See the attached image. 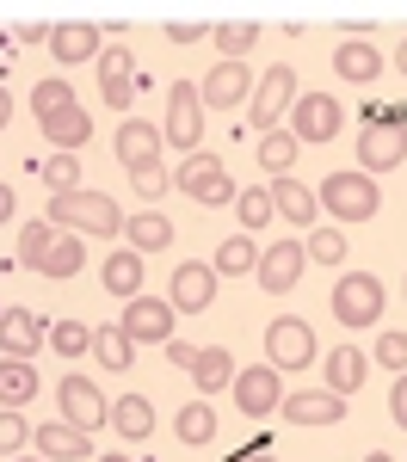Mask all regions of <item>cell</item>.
Returning <instances> with one entry per match:
<instances>
[{
	"mask_svg": "<svg viewBox=\"0 0 407 462\" xmlns=\"http://www.w3.org/2000/svg\"><path fill=\"white\" fill-rule=\"evenodd\" d=\"M365 136H358V173H389L407 161V111H389V106H370L365 111Z\"/></svg>",
	"mask_w": 407,
	"mask_h": 462,
	"instance_id": "1",
	"label": "cell"
},
{
	"mask_svg": "<svg viewBox=\"0 0 407 462\" xmlns=\"http://www.w3.org/2000/svg\"><path fill=\"white\" fill-rule=\"evenodd\" d=\"M130 216L111 204L106 191H62V198H50V228H74V235H117Z\"/></svg>",
	"mask_w": 407,
	"mask_h": 462,
	"instance_id": "2",
	"label": "cell"
},
{
	"mask_svg": "<svg viewBox=\"0 0 407 462\" xmlns=\"http://www.w3.org/2000/svg\"><path fill=\"white\" fill-rule=\"evenodd\" d=\"M315 198H321V216H333V222H370V216L383 210L376 179L358 173V167H352V173H346V167H339V173H328Z\"/></svg>",
	"mask_w": 407,
	"mask_h": 462,
	"instance_id": "3",
	"label": "cell"
},
{
	"mask_svg": "<svg viewBox=\"0 0 407 462\" xmlns=\"http://www.w3.org/2000/svg\"><path fill=\"white\" fill-rule=\"evenodd\" d=\"M389 309V290L376 272H346L339 284H333V320L339 327H376Z\"/></svg>",
	"mask_w": 407,
	"mask_h": 462,
	"instance_id": "4",
	"label": "cell"
},
{
	"mask_svg": "<svg viewBox=\"0 0 407 462\" xmlns=\"http://www.w3.org/2000/svg\"><path fill=\"white\" fill-rule=\"evenodd\" d=\"M161 143L185 148V154H198V143H204V99H198V87H191V80H173V93H167Z\"/></svg>",
	"mask_w": 407,
	"mask_h": 462,
	"instance_id": "5",
	"label": "cell"
},
{
	"mask_svg": "<svg viewBox=\"0 0 407 462\" xmlns=\"http://www.w3.org/2000/svg\"><path fill=\"white\" fill-rule=\"evenodd\" d=\"M339 124H346V106L333 99V93H302L291 106V136H296V148L309 143H333L339 136Z\"/></svg>",
	"mask_w": 407,
	"mask_h": 462,
	"instance_id": "6",
	"label": "cell"
},
{
	"mask_svg": "<svg viewBox=\"0 0 407 462\" xmlns=\"http://www.w3.org/2000/svg\"><path fill=\"white\" fill-rule=\"evenodd\" d=\"M173 185H180L185 198H198V204H235V179H228V167H222L217 154H185V167L173 173Z\"/></svg>",
	"mask_w": 407,
	"mask_h": 462,
	"instance_id": "7",
	"label": "cell"
},
{
	"mask_svg": "<svg viewBox=\"0 0 407 462\" xmlns=\"http://www.w3.org/2000/svg\"><path fill=\"white\" fill-rule=\"evenodd\" d=\"M265 364L284 376V370H302V364H315V333H309V320L296 315H278L265 327Z\"/></svg>",
	"mask_w": 407,
	"mask_h": 462,
	"instance_id": "8",
	"label": "cell"
},
{
	"mask_svg": "<svg viewBox=\"0 0 407 462\" xmlns=\"http://www.w3.org/2000/svg\"><path fill=\"white\" fill-rule=\"evenodd\" d=\"M173 320H180V315H173L167 296H130L117 327H124L136 346H173Z\"/></svg>",
	"mask_w": 407,
	"mask_h": 462,
	"instance_id": "9",
	"label": "cell"
},
{
	"mask_svg": "<svg viewBox=\"0 0 407 462\" xmlns=\"http://www.w3.org/2000/svg\"><path fill=\"white\" fill-rule=\"evenodd\" d=\"M56 407H62V420H69L74 431H87V438H93V431L111 420V407H106V394H99V383H87L80 370H74V376H62Z\"/></svg>",
	"mask_w": 407,
	"mask_h": 462,
	"instance_id": "10",
	"label": "cell"
},
{
	"mask_svg": "<svg viewBox=\"0 0 407 462\" xmlns=\"http://www.w3.org/2000/svg\"><path fill=\"white\" fill-rule=\"evenodd\" d=\"M235 407L247 413V420H265V413H278L284 407V389H278V370L272 364H247V370H235Z\"/></svg>",
	"mask_w": 407,
	"mask_h": 462,
	"instance_id": "11",
	"label": "cell"
},
{
	"mask_svg": "<svg viewBox=\"0 0 407 462\" xmlns=\"http://www.w3.org/2000/svg\"><path fill=\"white\" fill-rule=\"evenodd\" d=\"M302 265H309V253H302V241H272V247L259 253V290L265 296H284V290L302 284Z\"/></svg>",
	"mask_w": 407,
	"mask_h": 462,
	"instance_id": "12",
	"label": "cell"
},
{
	"mask_svg": "<svg viewBox=\"0 0 407 462\" xmlns=\"http://www.w3.org/2000/svg\"><path fill=\"white\" fill-rule=\"evenodd\" d=\"M296 106V74L291 69H265L254 87V130L265 136V130H278V117H291Z\"/></svg>",
	"mask_w": 407,
	"mask_h": 462,
	"instance_id": "13",
	"label": "cell"
},
{
	"mask_svg": "<svg viewBox=\"0 0 407 462\" xmlns=\"http://www.w3.org/2000/svg\"><path fill=\"white\" fill-rule=\"evenodd\" d=\"M247 93H254V69L247 62H217V69L204 74V87H198L204 111H235Z\"/></svg>",
	"mask_w": 407,
	"mask_h": 462,
	"instance_id": "14",
	"label": "cell"
},
{
	"mask_svg": "<svg viewBox=\"0 0 407 462\" xmlns=\"http://www.w3.org/2000/svg\"><path fill=\"white\" fill-rule=\"evenodd\" d=\"M167 302H173V315H204V309L217 302V265H204V259H198V265H180Z\"/></svg>",
	"mask_w": 407,
	"mask_h": 462,
	"instance_id": "15",
	"label": "cell"
},
{
	"mask_svg": "<svg viewBox=\"0 0 407 462\" xmlns=\"http://www.w3.org/2000/svg\"><path fill=\"white\" fill-rule=\"evenodd\" d=\"M43 320L32 315V309H0V357H25L32 364L37 352H43Z\"/></svg>",
	"mask_w": 407,
	"mask_h": 462,
	"instance_id": "16",
	"label": "cell"
},
{
	"mask_svg": "<svg viewBox=\"0 0 407 462\" xmlns=\"http://www.w3.org/2000/svg\"><path fill=\"white\" fill-rule=\"evenodd\" d=\"M32 444H37V457H43V462H93V438H87V431H74L69 420L37 426Z\"/></svg>",
	"mask_w": 407,
	"mask_h": 462,
	"instance_id": "17",
	"label": "cell"
},
{
	"mask_svg": "<svg viewBox=\"0 0 407 462\" xmlns=\"http://www.w3.org/2000/svg\"><path fill=\"white\" fill-rule=\"evenodd\" d=\"M99 93H106L111 111H130V99H136V62H130L124 43H111L99 56Z\"/></svg>",
	"mask_w": 407,
	"mask_h": 462,
	"instance_id": "18",
	"label": "cell"
},
{
	"mask_svg": "<svg viewBox=\"0 0 407 462\" xmlns=\"http://www.w3.org/2000/svg\"><path fill=\"white\" fill-rule=\"evenodd\" d=\"M50 56H56V69H80V62H93V56H99V25H87V19L56 25V32H50Z\"/></svg>",
	"mask_w": 407,
	"mask_h": 462,
	"instance_id": "19",
	"label": "cell"
},
{
	"mask_svg": "<svg viewBox=\"0 0 407 462\" xmlns=\"http://www.w3.org/2000/svg\"><path fill=\"white\" fill-rule=\"evenodd\" d=\"M278 413H284L291 426H333V420H346V394H333V389H302V394H291Z\"/></svg>",
	"mask_w": 407,
	"mask_h": 462,
	"instance_id": "20",
	"label": "cell"
},
{
	"mask_svg": "<svg viewBox=\"0 0 407 462\" xmlns=\"http://www.w3.org/2000/svg\"><path fill=\"white\" fill-rule=\"evenodd\" d=\"M111 148H117V161H124L130 173H136V167H154V161H161V130H154V124H143V117H124Z\"/></svg>",
	"mask_w": 407,
	"mask_h": 462,
	"instance_id": "21",
	"label": "cell"
},
{
	"mask_svg": "<svg viewBox=\"0 0 407 462\" xmlns=\"http://www.w3.org/2000/svg\"><path fill=\"white\" fill-rule=\"evenodd\" d=\"M272 210L284 216V222H296V228H315L321 198H315V191H309L296 173H284V179H272Z\"/></svg>",
	"mask_w": 407,
	"mask_h": 462,
	"instance_id": "22",
	"label": "cell"
},
{
	"mask_svg": "<svg viewBox=\"0 0 407 462\" xmlns=\"http://www.w3.org/2000/svg\"><path fill=\"white\" fill-rule=\"evenodd\" d=\"M333 74H339V80H352V87H370V80L383 74L376 43H370V37H346V43L333 50Z\"/></svg>",
	"mask_w": 407,
	"mask_h": 462,
	"instance_id": "23",
	"label": "cell"
},
{
	"mask_svg": "<svg viewBox=\"0 0 407 462\" xmlns=\"http://www.w3.org/2000/svg\"><path fill=\"white\" fill-rule=\"evenodd\" d=\"M185 376H191V383L204 389V401H210L217 389L235 383V357L222 352V346H204V352H191V370H185Z\"/></svg>",
	"mask_w": 407,
	"mask_h": 462,
	"instance_id": "24",
	"label": "cell"
},
{
	"mask_svg": "<svg viewBox=\"0 0 407 462\" xmlns=\"http://www.w3.org/2000/svg\"><path fill=\"white\" fill-rule=\"evenodd\" d=\"M370 376V357L358 352V346H339V352H328V389L333 394H358Z\"/></svg>",
	"mask_w": 407,
	"mask_h": 462,
	"instance_id": "25",
	"label": "cell"
},
{
	"mask_svg": "<svg viewBox=\"0 0 407 462\" xmlns=\"http://www.w3.org/2000/svg\"><path fill=\"white\" fill-rule=\"evenodd\" d=\"M111 426H117V438L143 444L148 431H154V407H148V394H117V401H111Z\"/></svg>",
	"mask_w": 407,
	"mask_h": 462,
	"instance_id": "26",
	"label": "cell"
},
{
	"mask_svg": "<svg viewBox=\"0 0 407 462\" xmlns=\"http://www.w3.org/2000/svg\"><path fill=\"white\" fill-rule=\"evenodd\" d=\"M32 394H37V370L25 364V357H0V407L19 413Z\"/></svg>",
	"mask_w": 407,
	"mask_h": 462,
	"instance_id": "27",
	"label": "cell"
},
{
	"mask_svg": "<svg viewBox=\"0 0 407 462\" xmlns=\"http://www.w3.org/2000/svg\"><path fill=\"white\" fill-rule=\"evenodd\" d=\"M99 278H106V290L111 296H124V302H130V296H143V253H111L106 265H99Z\"/></svg>",
	"mask_w": 407,
	"mask_h": 462,
	"instance_id": "28",
	"label": "cell"
},
{
	"mask_svg": "<svg viewBox=\"0 0 407 462\" xmlns=\"http://www.w3.org/2000/svg\"><path fill=\"white\" fill-rule=\"evenodd\" d=\"M124 228H130V253H167V247H173V222H167L161 210L130 216Z\"/></svg>",
	"mask_w": 407,
	"mask_h": 462,
	"instance_id": "29",
	"label": "cell"
},
{
	"mask_svg": "<svg viewBox=\"0 0 407 462\" xmlns=\"http://www.w3.org/2000/svg\"><path fill=\"white\" fill-rule=\"evenodd\" d=\"M259 253L265 247H254V235H228L210 265H217V278H247V272H259Z\"/></svg>",
	"mask_w": 407,
	"mask_h": 462,
	"instance_id": "30",
	"label": "cell"
},
{
	"mask_svg": "<svg viewBox=\"0 0 407 462\" xmlns=\"http://www.w3.org/2000/svg\"><path fill=\"white\" fill-rule=\"evenodd\" d=\"M37 130H43V136L56 143V154H74V148L93 136V117L74 106V111H56V117H50V124H37Z\"/></svg>",
	"mask_w": 407,
	"mask_h": 462,
	"instance_id": "31",
	"label": "cell"
},
{
	"mask_svg": "<svg viewBox=\"0 0 407 462\" xmlns=\"http://www.w3.org/2000/svg\"><path fill=\"white\" fill-rule=\"evenodd\" d=\"M296 154H302V148H296L291 130H265V136H259V167H265L272 179H284V173H291V167H296Z\"/></svg>",
	"mask_w": 407,
	"mask_h": 462,
	"instance_id": "32",
	"label": "cell"
},
{
	"mask_svg": "<svg viewBox=\"0 0 407 462\" xmlns=\"http://www.w3.org/2000/svg\"><path fill=\"white\" fill-rule=\"evenodd\" d=\"M93 357H99L106 370H130V364H136V339H130L124 327H99V333H93Z\"/></svg>",
	"mask_w": 407,
	"mask_h": 462,
	"instance_id": "33",
	"label": "cell"
},
{
	"mask_svg": "<svg viewBox=\"0 0 407 462\" xmlns=\"http://www.w3.org/2000/svg\"><path fill=\"white\" fill-rule=\"evenodd\" d=\"M80 265H87V253H80V241H74V235H56V247H50V259H43L37 272H43L50 284H62V278H74Z\"/></svg>",
	"mask_w": 407,
	"mask_h": 462,
	"instance_id": "34",
	"label": "cell"
},
{
	"mask_svg": "<svg viewBox=\"0 0 407 462\" xmlns=\"http://www.w3.org/2000/svg\"><path fill=\"white\" fill-rule=\"evenodd\" d=\"M173 431H180V444H210V438H217V413H210V401H191V407H180Z\"/></svg>",
	"mask_w": 407,
	"mask_h": 462,
	"instance_id": "35",
	"label": "cell"
},
{
	"mask_svg": "<svg viewBox=\"0 0 407 462\" xmlns=\"http://www.w3.org/2000/svg\"><path fill=\"white\" fill-rule=\"evenodd\" d=\"M235 216H241V228L247 235H259V228H272L278 222V210H272V191H235Z\"/></svg>",
	"mask_w": 407,
	"mask_h": 462,
	"instance_id": "36",
	"label": "cell"
},
{
	"mask_svg": "<svg viewBox=\"0 0 407 462\" xmlns=\"http://www.w3.org/2000/svg\"><path fill=\"white\" fill-rule=\"evenodd\" d=\"M32 111H37V124H50L56 111H74L69 80H62V74H56V80H37V87H32Z\"/></svg>",
	"mask_w": 407,
	"mask_h": 462,
	"instance_id": "37",
	"label": "cell"
},
{
	"mask_svg": "<svg viewBox=\"0 0 407 462\" xmlns=\"http://www.w3.org/2000/svg\"><path fill=\"white\" fill-rule=\"evenodd\" d=\"M210 43L222 50V62H241V56H247V50L259 43V25H247V19H235V25H217V32H210Z\"/></svg>",
	"mask_w": 407,
	"mask_h": 462,
	"instance_id": "38",
	"label": "cell"
},
{
	"mask_svg": "<svg viewBox=\"0 0 407 462\" xmlns=\"http://www.w3.org/2000/svg\"><path fill=\"white\" fill-rule=\"evenodd\" d=\"M37 179L50 185V198H62V191H80V161H74V154H50V161L37 167Z\"/></svg>",
	"mask_w": 407,
	"mask_h": 462,
	"instance_id": "39",
	"label": "cell"
},
{
	"mask_svg": "<svg viewBox=\"0 0 407 462\" xmlns=\"http://www.w3.org/2000/svg\"><path fill=\"white\" fill-rule=\"evenodd\" d=\"M50 247H56V228H50V222H25V228H19V265H43V259H50Z\"/></svg>",
	"mask_w": 407,
	"mask_h": 462,
	"instance_id": "40",
	"label": "cell"
},
{
	"mask_svg": "<svg viewBox=\"0 0 407 462\" xmlns=\"http://www.w3.org/2000/svg\"><path fill=\"white\" fill-rule=\"evenodd\" d=\"M302 253H309L315 265H339V259H346V235L315 222V228H309V241H302Z\"/></svg>",
	"mask_w": 407,
	"mask_h": 462,
	"instance_id": "41",
	"label": "cell"
},
{
	"mask_svg": "<svg viewBox=\"0 0 407 462\" xmlns=\"http://www.w3.org/2000/svg\"><path fill=\"white\" fill-rule=\"evenodd\" d=\"M50 339H56V352H62V357H87V352H93V333H87L80 320H56Z\"/></svg>",
	"mask_w": 407,
	"mask_h": 462,
	"instance_id": "42",
	"label": "cell"
},
{
	"mask_svg": "<svg viewBox=\"0 0 407 462\" xmlns=\"http://www.w3.org/2000/svg\"><path fill=\"white\" fill-rule=\"evenodd\" d=\"M130 185L143 191V204H148V210H161V191H167L173 179H167V167H161V161H154V167H136V173H130Z\"/></svg>",
	"mask_w": 407,
	"mask_h": 462,
	"instance_id": "43",
	"label": "cell"
},
{
	"mask_svg": "<svg viewBox=\"0 0 407 462\" xmlns=\"http://www.w3.org/2000/svg\"><path fill=\"white\" fill-rule=\"evenodd\" d=\"M370 364H383V370H395V376H402V364H407V333H395V327H389V333L376 339Z\"/></svg>",
	"mask_w": 407,
	"mask_h": 462,
	"instance_id": "44",
	"label": "cell"
},
{
	"mask_svg": "<svg viewBox=\"0 0 407 462\" xmlns=\"http://www.w3.org/2000/svg\"><path fill=\"white\" fill-rule=\"evenodd\" d=\"M25 438H32V426H25L19 413H0V457L13 462L19 450H25Z\"/></svg>",
	"mask_w": 407,
	"mask_h": 462,
	"instance_id": "45",
	"label": "cell"
},
{
	"mask_svg": "<svg viewBox=\"0 0 407 462\" xmlns=\"http://www.w3.org/2000/svg\"><path fill=\"white\" fill-rule=\"evenodd\" d=\"M389 420H395V426L407 431V370L395 376V389H389Z\"/></svg>",
	"mask_w": 407,
	"mask_h": 462,
	"instance_id": "46",
	"label": "cell"
},
{
	"mask_svg": "<svg viewBox=\"0 0 407 462\" xmlns=\"http://www.w3.org/2000/svg\"><path fill=\"white\" fill-rule=\"evenodd\" d=\"M161 352L173 357V364H180V370H191V346H180V339H173V346H161Z\"/></svg>",
	"mask_w": 407,
	"mask_h": 462,
	"instance_id": "47",
	"label": "cell"
},
{
	"mask_svg": "<svg viewBox=\"0 0 407 462\" xmlns=\"http://www.w3.org/2000/svg\"><path fill=\"white\" fill-rule=\"evenodd\" d=\"M6 117H13V93H6V80H0V130H6Z\"/></svg>",
	"mask_w": 407,
	"mask_h": 462,
	"instance_id": "48",
	"label": "cell"
},
{
	"mask_svg": "<svg viewBox=\"0 0 407 462\" xmlns=\"http://www.w3.org/2000/svg\"><path fill=\"white\" fill-rule=\"evenodd\" d=\"M13 216V185H0V222Z\"/></svg>",
	"mask_w": 407,
	"mask_h": 462,
	"instance_id": "49",
	"label": "cell"
},
{
	"mask_svg": "<svg viewBox=\"0 0 407 462\" xmlns=\"http://www.w3.org/2000/svg\"><path fill=\"white\" fill-rule=\"evenodd\" d=\"M395 69H402V80H407V37H402V56H395Z\"/></svg>",
	"mask_w": 407,
	"mask_h": 462,
	"instance_id": "50",
	"label": "cell"
},
{
	"mask_svg": "<svg viewBox=\"0 0 407 462\" xmlns=\"http://www.w3.org/2000/svg\"><path fill=\"white\" fill-rule=\"evenodd\" d=\"M235 462H278V457H254V450H241V457H235Z\"/></svg>",
	"mask_w": 407,
	"mask_h": 462,
	"instance_id": "51",
	"label": "cell"
},
{
	"mask_svg": "<svg viewBox=\"0 0 407 462\" xmlns=\"http://www.w3.org/2000/svg\"><path fill=\"white\" fill-rule=\"evenodd\" d=\"M365 462H395V457H383V450H370V457Z\"/></svg>",
	"mask_w": 407,
	"mask_h": 462,
	"instance_id": "52",
	"label": "cell"
},
{
	"mask_svg": "<svg viewBox=\"0 0 407 462\" xmlns=\"http://www.w3.org/2000/svg\"><path fill=\"white\" fill-rule=\"evenodd\" d=\"M93 462H130V457H93Z\"/></svg>",
	"mask_w": 407,
	"mask_h": 462,
	"instance_id": "53",
	"label": "cell"
},
{
	"mask_svg": "<svg viewBox=\"0 0 407 462\" xmlns=\"http://www.w3.org/2000/svg\"><path fill=\"white\" fill-rule=\"evenodd\" d=\"M13 462H43V457H13Z\"/></svg>",
	"mask_w": 407,
	"mask_h": 462,
	"instance_id": "54",
	"label": "cell"
},
{
	"mask_svg": "<svg viewBox=\"0 0 407 462\" xmlns=\"http://www.w3.org/2000/svg\"><path fill=\"white\" fill-rule=\"evenodd\" d=\"M402 296H407V278H402Z\"/></svg>",
	"mask_w": 407,
	"mask_h": 462,
	"instance_id": "55",
	"label": "cell"
}]
</instances>
